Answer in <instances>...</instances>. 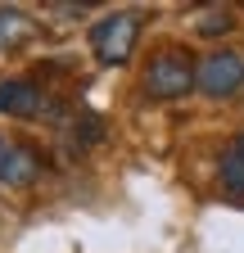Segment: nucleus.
I'll return each mask as SVG.
<instances>
[{
  "mask_svg": "<svg viewBox=\"0 0 244 253\" xmlns=\"http://www.w3.org/2000/svg\"><path fill=\"white\" fill-rule=\"evenodd\" d=\"M222 185L231 195H244V136H235L222 154Z\"/></svg>",
  "mask_w": 244,
  "mask_h": 253,
  "instance_id": "obj_6",
  "label": "nucleus"
},
{
  "mask_svg": "<svg viewBox=\"0 0 244 253\" xmlns=\"http://www.w3.org/2000/svg\"><path fill=\"white\" fill-rule=\"evenodd\" d=\"M145 90L154 95V100H176V95H186L199 86V68L181 54V50H163L149 59V68H145Z\"/></svg>",
  "mask_w": 244,
  "mask_h": 253,
  "instance_id": "obj_1",
  "label": "nucleus"
},
{
  "mask_svg": "<svg viewBox=\"0 0 244 253\" xmlns=\"http://www.w3.org/2000/svg\"><path fill=\"white\" fill-rule=\"evenodd\" d=\"M244 86V59L235 50H212L203 63H199V90L212 95V100H226Z\"/></svg>",
  "mask_w": 244,
  "mask_h": 253,
  "instance_id": "obj_3",
  "label": "nucleus"
},
{
  "mask_svg": "<svg viewBox=\"0 0 244 253\" xmlns=\"http://www.w3.org/2000/svg\"><path fill=\"white\" fill-rule=\"evenodd\" d=\"M23 32H27V14L23 9H0V50L14 45Z\"/></svg>",
  "mask_w": 244,
  "mask_h": 253,
  "instance_id": "obj_7",
  "label": "nucleus"
},
{
  "mask_svg": "<svg viewBox=\"0 0 244 253\" xmlns=\"http://www.w3.org/2000/svg\"><path fill=\"white\" fill-rule=\"evenodd\" d=\"M0 113L5 118H37L45 113V95L32 77H9L0 82Z\"/></svg>",
  "mask_w": 244,
  "mask_h": 253,
  "instance_id": "obj_4",
  "label": "nucleus"
},
{
  "mask_svg": "<svg viewBox=\"0 0 244 253\" xmlns=\"http://www.w3.org/2000/svg\"><path fill=\"white\" fill-rule=\"evenodd\" d=\"M226 27H231V14H217V18H203V23H199L203 37H212V32H226Z\"/></svg>",
  "mask_w": 244,
  "mask_h": 253,
  "instance_id": "obj_8",
  "label": "nucleus"
},
{
  "mask_svg": "<svg viewBox=\"0 0 244 253\" xmlns=\"http://www.w3.org/2000/svg\"><path fill=\"white\" fill-rule=\"evenodd\" d=\"M41 168V158L32 149H23V145H9V154L0 158V181L5 185H23V181H32Z\"/></svg>",
  "mask_w": 244,
  "mask_h": 253,
  "instance_id": "obj_5",
  "label": "nucleus"
},
{
  "mask_svg": "<svg viewBox=\"0 0 244 253\" xmlns=\"http://www.w3.org/2000/svg\"><path fill=\"white\" fill-rule=\"evenodd\" d=\"M140 37V14L136 9H118L90 27V50L100 54V63H127Z\"/></svg>",
  "mask_w": 244,
  "mask_h": 253,
  "instance_id": "obj_2",
  "label": "nucleus"
},
{
  "mask_svg": "<svg viewBox=\"0 0 244 253\" xmlns=\"http://www.w3.org/2000/svg\"><path fill=\"white\" fill-rule=\"evenodd\" d=\"M5 154H9V145H5V136H0V158H5Z\"/></svg>",
  "mask_w": 244,
  "mask_h": 253,
  "instance_id": "obj_9",
  "label": "nucleus"
}]
</instances>
